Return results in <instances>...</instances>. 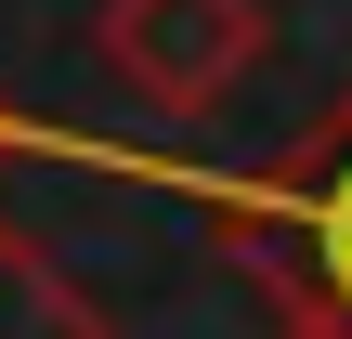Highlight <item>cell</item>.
<instances>
[{"mask_svg":"<svg viewBox=\"0 0 352 339\" xmlns=\"http://www.w3.org/2000/svg\"><path fill=\"white\" fill-rule=\"evenodd\" d=\"M0 339H104V327H91V300H78V287H65L13 222H0Z\"/></svg>","mask_w":352,"mask_h":339,"instance_id":"3957f363","label":"cell"},{"mask_svg":"<svg viewBox=\"0 0 352 339\" xmlns=\"http://www.w3.org/2000/svg\"><path fill=\"white\" fill-rule=\"evenodd\" d=\"M287 339H300V327H287Z\"/></svg>","mask_w":352,"mask_h":339,"instance_id":"277c9868","label":"cell"},{"mask_svg":"<svg viewBox=\"0 0 352 339\" xmlns=\"http://www.w3.org/2000/svg\"><path fill=\"white\" fill-rule=\"evenodd\" d=\"M0 157H52V170H91V183H131V196H170L196 209L274 300L300 339H352V91L261 170H196V157H157V144H104V131H65L39 105H0Z\"/></svg>","mask_w":352,"mask_h":339,"instance_id":"6da1fadb","label":"cell"},{"mask_svg":"<svg viewBox=\"0 0 352 339\" xmlns=\"http://www.w3.org/2000/svg\"><path fill=\"white\" fill-rule=\"evenodd\" d=\"M91 52H104L157 118H209V105L274 52V13H261V0H104V13H91Z\"/></svg>","mask_w":352,"mask_h":339,"instance_id":"7a4b0ae2","label":"cell"}]
</instances>
